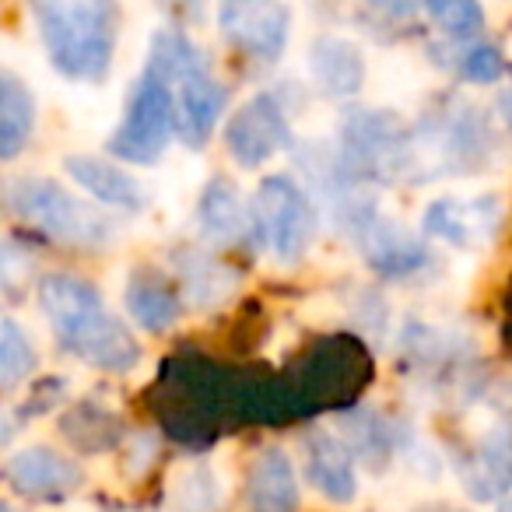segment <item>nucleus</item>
Here are the masks:
<instances>
[{
  "instance_id": "1",
  "label": "nucleus",
  "mask_w": 512,
  "mask_h": 512,
  "mask_svg": "<svg viewBox=\"0 0 512 512\" xmlns=\"http://www.w3.org/2000/svg\"><path fill=\"white\" fill-rule=\"evenodd\" d=\"M36 299L50 320L57 344L99 372H134L141 365V344L130 327L106 306L102 292L88 278L67 271L46 274L36 285Z\"/></svg>"
},
{
  "instance_id": "2",
  "label": "nucleus",
  "mask_w": 512,
  "mask_h": 512,
  "mask_svg": "<svg viewBox=\"0 0 512 512\" xmlns=\"http://www.w3.org/2000/svg\"><path fill=\"white\" fill-rule=\"evenodd\" d=\"M50 67L78 85H99L113 71L120 43L116 0H25Z\"/></svg>"
},
{
  "instance_id": "3",
  "label": "nucleus",
  "mask_w": 512,
  "mask_h": 512,
  "mask_svg": "<svg viewBox=\"0 0 512 512\" xmlns=\"http://www.w3.org/2000/svg\"><path fill=\"white\" fill-rule=\"evenodd\" d=\"M148 64L172 81L176 95V134L186 148H204L211 141L214 127L225 116V85L214 78L204 50L186 32L162 29L155 32L148 50Z\"/></svg>"
},
{
  "instance_id": "4",
  "label": "nucleus",
  "mask_w": 512,
  "mask_h": 512,
  "mask_svg": "<svg viewBox=\"0 0 512 512\" xmlns=\"http://www.w3.org/2000/svg\"><path fill=\"white\" fill-rule=\"evenodd\" d=\"M0 197L18 221L64 246H106L113 239V221L95 204L81 200L50 176H11Z\"/></svg>"
},
{
  "instance_id": "5",
  "label": "nucleus",
  "mask_w": 512,
  "mask_h": 512,
  "mask_svg": "<svg viewBox=\"0 0 512 512\" xmlns=\"http://www.w3.org/2000/svg\"><path fill=\"white\" fill-rule=\"evenodd\" d=\"M495 158V130L488 116L470 102L428 116L407 141V172H442V176H474Z\"/></svg>"
},
{
  "instance_id": "6",
  "label": "nucleus",
  "mask_w": 512,
  "mask_h": 512,
  "mask_svg": "<svg viewBox=\"0 0 512 512\" xmlns=\"http://www.w3.org/2000/svg\"><path fill=\"white\" fill-rule=\"evenodd\" d=\"M176 137V95L172 81L155 67H144V74L130 88L127 109L120 127L109 134L106 148L113 158L127 165H155L165 148Z\"/></svg>"
},
{
  "instance_id": "7",
  "label": "nucleus",
  "mask_w": 512,
  "mask_h": 512,
  "mask_svg": "<svg viewBox=\"0 0 512 512\" xmlns=\"http://www.w3.org/2000/svg\"><path fill=\"white\" fill-rule=\"evenodd\" d=\"M407 141L411 130L397 113L386 109H355L341 123V148L334 151L341 169L355 183L407 176Z\"/></svg>"
},
{
  "instance_id": "8",
  "label": "nucleus",
  "mask_w": 512,
  "mask_h": 512,
  "mask_svg": "<svg viewBox=\"0 0 512 512\" xmlns=\"http://www.w3.org/2000/svg\"><path fill=\"white\" fill-rule=\"evenodd\" d=\"M253 225L260 228L264 242L281 264H299L316 239L320 214H316L313 197L299 179L285 176V172H271L256 186Z\"/></svg>"
},
{
  "instance_id": "9",
  "label": "nucleus",
  "mask_w": 512,
  "mask_h": 512,
  "mask_svg": "<svg viewBox=\"0 0 512 512\" xmlns=\"http://www.w3.org/2000/svg\"><path fill=\"white\" fill-rule=\"evenodd\" d=\"M218 29L235 53L256 64H278L292 36V11L285 0H221Z\"/></svg>"
},
{
  "instance_id": "10",
  "label": "nucleus",
  "mask_w": 512,
  "mask_h": 512,
  "mask_svg": "<svg viewBox=\"0 0 512 512\" xmlns=\"http://www.w3.org/2000/svg\"><path fill=\"white\" fill-rule=\"evenodd\" d=\"M295 148L292 123L274 92L246 99L225 123V151L242 169H260L274 155Z\"/></svg>"
},
{
  "instance_id": "11",
  "label": "nucleus",
  "mask_w": 512,
  "mask_h": 512,
  "mask_svg": "<svg viewBox=\"0 0 512 512\" xmlns=\"http://www.w3.org/2000/svg\"><path fill=\"white\" fill-rule=\"evenodd\" d=\"M351 232H355V242L362 249L365 264L379 278H414V274L432 264V249L425 246V239L407 232L400 221L379 214L376 207L365 218H358L351 225Z\"/></svg>"
},
{
  "instance_id": "12",
  "label": "nucleus",
  "mask_w": 512,
  "mask_h": 512,
  "mask_svg": "<svg viewBox=\"0 0 512 512\" xmlns=\"http://www.w3.org/2000/svg\"><path fill=\"white\" fill-rule=\"evenodd\" d=\"M4 477H8L11 491L29 502H64L85 484L81 463L50 446H29L11 453L4 463Z\"/></svg>"
},
{
  "instance_id": "13",
  "label": "nucleus",
  "mask_w": 512,
  "mask_h": 512,
  "mask_svg": "<svg viewBox=\"0 0 512 512\" xmlns=\"http://www.w3.org/2000/svg\"><path fill=\"white\" fill-rule=\"evenodd\" d=\"M421 228L453 249H477L502 228V204L498 197H442L425 207Z\"/></svg>"
},
{
  "instance_id": "14",
  "label": "nucleus",
  "mask_w": 512,
  "mask_h": 512,
  "mask_svg": "<svg viewBox=\"0 0 512 512\" xmlns=\"http://www.w3.org/2000/svg\"><path fill=\"white\" fill-rule=\"evenodd\" d=\"M64 172L71 176V183H78L102 207H113V211H127V214H141L151 207L148 186L134 172H127L123 165L106 162V158L67 155Z\"/></svg>"
},
{
  "instance_id": "15",
  "label": "nucleus",
  "mask_w": 512,
  "mask_h": 512,
  "mask_svg": "<svg viewBox=\"0 0 512 512\" xmlns=\"http://www.w3.org/2000/svg\"><path fill=\"white\" fill-rule=\"evenodd\" d=\"M123 306L127 316L144 334H165L183 316V288L158 267H134L123 288Z\"/></svg>"
},
{
  "instance_id": "16",
  "label": "nucleus",
  "mask_w": 512,
  "mask_h": 512,
  "mask_svg": "<svg viewBox=\"0 0 512 512\" xmlns=\"http://www.w3.org/2000/svg\"><path fill=\"white\" fill-rule=\"evenodd\" d=\"M302 453H306V474L313 488L323 498L337 505H348L358 495V477H355V456L344 446V439L330 428H309L302 439Z\"/></svg>"
},
{
  "instance_id": "17",
  "label": "nucleus",
  "mask_w": 512,
  "mask_h": 512,
  "mask_svg": "<svg viewBox=\"0 0 512 512\" xmlns=\"http://www.w3.org/2000/svg\"><path fill=\"white\" fill-rule=\"evenodd\" d=\"M246 509L249 512H299V474L285 449L267 446L253 456L246 470Z\"/></svg>"
},
{
  "instance_id": "18",
  "label": "nucleus",
  "mask_w": 512,
  "mask_h": 512,
  "mask_svg": "<svg viewBox=\"0 0 512 512\" xmlns=\"http://www.w3.org/2000/svg\"><path fill=\"white\" fill-rule=\"evenodd\" d=\"M309 78L323 99H355L365 85V57L344 36H316L309 46Z\"/></svg>"
},
{
  "instance_id": "19",
  "label": "nucleus",
  "mask_w": 512,
  "mask_h": 512,
  "mask_svg": "<svg viewBox=\"0 0 512 512\" xmlns=\"http://www.w3.org/2000/svg\"><path fill=\"white\" fill-rule=\"evenodd\" d=\"M197 228L211 246H232L246 235L249 218L242 207L239 186L225 176H211L197 200Z\"/></svg>"
},
{
  "instance_id": "20",
  "label": "nucleus",
  "mask_w": 512,
  "mask_h": 512,
  "mask_svg": "<svg viewBox=\"0 0 512 512\" xmlns=\"http://www.w3.org/2000/svg\"><path fill=\"white\" fill-rule=\"evenodd\" d=\"M463 484L481 502L512 488V425H495L491 432H484L463 467Z\"/></svg>"
},
{
  "instance_id": "21",
  "label": "nucleus",
  "mask_w": 512,
  "mask_h": 512,
  "mask_svg": "<svg viewBox=\"0 0 512 512\" xmlns=\"http://www.w3.org/2000/svg\"><path fill=\"white\" fill-rule=\"evenodd\" d=\"M36 134V95L11 67L0 64V162H15Z\"/></svg>"
},
{
  "instance_id": "22",
  "label": "nucleus",
  "mask_w": 512,
  "mask_h": 512,
  "mask_svg": "<svg viewBox=\"0 0 512 512\" xmlns=\"http://www.w3.org/2000/svg\"><path fill=\"white\" fill-rule=\"evenodd\" d=\"M39 369V351L29 330L0 306V390L25 383Z\"/></svg>"
},
{
  "instance_id": "23",
  "label": "nucleus",
  "mask_w": 512,
  "mask_h": 512,
  "mask_svg": "<svg viewBox=\"0 0 512 512\" xmlns=\"http://www.w3.org/2000/svg\"><path fill=\"white\" fill-rule=\"evenodd\" d=\"M60 432L74 442V449L81 453H102L120 439V418L109 414L106 407L95 404H78L71 414H64V425Z\"/></svg>"
},
{
  "instance_id": "24",
  "label": "nucleus",
  "mask_w": 512,
  "mask_h": 512,
  "mask_svg": "<svg viewBox=\"0 0 512 512\" xmlns=\"http://www.w3.org/2000/svg\"><path fill=\"white\" fill-rule=\"evenodd\" d=\"M418 8L425 11V18L442 32V36L456 39H477L484 32V8L481 0H418Z\"/></svg>"
},
{
  "instance_id": "25",
  "label": "nucleus",
  "mask_w": 512,
  "mask_h": 512,
  "mask_svg": "<svg viewBox=\"0 0 512 512\" xmlns=\"http://www.w3.org/2000/svg\"><path fill=\"white\" fill-rule=\"evenodd\" d=\"M344 446L351 449V456H362L369 467L386 463V456L393 453V435L390 425L376 418L372 411H351L344 414Z\"/></svg>"
},
{
  "instance_id": "26",
  "label": "nucleus",
  "mask_w": 512,
  "mask_h": 512,
  "mask_svg": "<svg viewBox=\"0 0 512 512\" xmlns=\"http://www.w3.org/2000/svg\"><path fill=\"white\" fill-rule=\"evenodd\" d=\"M456 74L470 85H495L505 78V57L498 46L474 43L456 57Z\"/></svg>"
},
{
  "instance_id": "27",
  "label": "nucleus",
  "mask_w": 512,
  "mask_h": 512,
  "mask_svg": "<svg viewBox=\"0 0 512 512\" xmlns=\"http://www.w3.org/2000/svg\"><path fill=\"white\" fill-rule=\"evenodd\" d=\"M418 18V0H362V22L376 29H411Z\"/></svg>"
},
{
  "instance_id": "28",
  "label": "nucleus",
  "mask_w": 512,
  "mask_h": 512,
  "mask_svg": "<svg viewBox=\"0 0 512 512\" xmlns=\"http://www.w3.org/2000/svg\"><path fill=\"white\" fill-rule=\"evenodd\" d=\"M498 116H502V123L509 127V134H512V85L498 92Z\"/></svg>"
},
{
  "instance_id": "29",
  "label": "nucleus",
  "mask_w": 512,
  "mask_h": 512,
  "mask_svg": "<svg viewBox=\"0 0 512 512\" xmlns=\"http://www.w3.org/2000/svg\"><path fill=\"white\" fill-rule=\"evenodd\" d=\"M421 512H467V509H453V505H432V509H421Z\"/></svg>"
},
{
  "instance_id": "30",
  "label": "nucleus",
  "mask_w": 512,
  "mask_h": 512,
  "mask_svg": "<svg viewBox=\"0 0 512 512\" xmlns=\"http://www.w3.org/2000/svg\"><path fill=\"white\" fill-rule=\"evenodd\" d=\"M498 512H512V498H505V502H502V509H498Z\"/></svg>"
},
{
  "instance_id": "31",
  "label": "nucleus",
  "mask_w": 512,
  "mask_h": 512,
  "mask_svg": "<svg viewBox=\"0 0 512 512\" xmlns=\"http://www.w3.org/2000/svg\"><path fill=\"white\" fill-rule=\"evenodd\" d=\"M0 512H22V509H11V505H4V502H0Z\"/></svg>"
}]
</instances>
